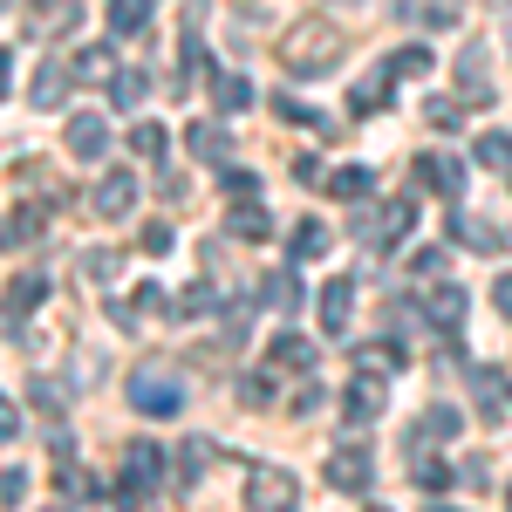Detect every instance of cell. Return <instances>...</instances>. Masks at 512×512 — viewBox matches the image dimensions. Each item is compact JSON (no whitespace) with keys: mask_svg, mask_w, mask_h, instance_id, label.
<instances>
[{"mask_svg":"<svg viewBox=\"0 0 512 512\" xmlns=\"http://www.w3.org/2000/svg\"><path fill=\"white\" fill-rule=\"evenodd\" d=\"M342 48H349V35H342L335 21H301L294 35L280 41V69H287V76H301V82L328 76V69L342 62Z\"/></svg>","mask_w":512,"mask_h":512,"instance_id":"6da1fadb","label":"cell"},{"mask_svg":"<svg viewBox=\"0 0 512 512\" xmlns=\"http://www.w3.org/2000/svg\"><path fill=\"white\" fill-rule=\"evenodd\" d=\"M130 410L144 417H178L185 410V376L171 362H137L130 369Z\"/></svg>","mask_w":512,"mask_h":512,"instance_id":"7a4b0ae2","label":"cell"},{"mask_svg":"<svg viewBox=\"0 0 512 512\" xmlns=\"http://www.w3.org/2000/svg\"><path fill=\"white\" fill-rule=\"evenodd\" d=\"M158 444H151V437H137V444H130V451H123V485H117V506L123 512H137L144 506V492H151V485H158Z\"/></svg>","mask_w":512,"mask_h":512,"instance_id":"3957f363","label":"cell"},{"mask_svg":"<svg viewBox=\"0 0 512 512\" xmlns=\"http://www.w3.org/2000/svg\"><path fill=\"white\" fill-rule=\"evenodd\" d=\"M246 506L253 512H294L301 506V485H294V472H280V465H253L246 472Z\"/></svg>","mask_w":512,"mask_h":512,"instance_id":"277c9868","label":"cell"},{"mask_svg":"<svg viewBox=\"0 0 512 512\" xmlns=\"http://www.w3.org/2000/svg\"><path fill=\"white\" fill-rule=\"evenodd\" d=\"M383 403H390L383 376H376V369H355V376H349V390H342V410H349V424H355V431H369V424L383 417Z\"/></svg>","mask_w":512,"mask_h":512,"instance_id":"5b68a950","label":"cell"},{"mask_svg":"<svg viewBox=\"0 0 512 512\" xmlns=\"http://www.w3.org/2000/svg\"><path fill=\"white\" fill-rule=\"evenodd\" d=\"M465 383H472V403H478V417H485V424H506V410H512V390H506V376H499L492 362H465Z\"/></svg>","mask_w":512,"mask_h":512,"instance_id":"8992f818","label":"cell"},{"mask_svg":"<svg viewBox=\"0 0 512 512\" xmlns=\"http://www.w3.org/2000/svg\"><path fill=\"white\" fill-rule=\"evenodd\" d=\"M492 76H485V41H465L458 48V103L465 110H492Z\"/></svg>","mask_w":512,"mask_h":512,"instance_id":"52a82bcc","label":"cell"},{"mask_svg":"<svg viewBox=\"0 0 512 512\" xmlns=\"http://www.w3.org/2000/svg\"><path fill=\"white\" fill-rule=\"evenodd\" d=\"M355 233L369 239V246H390V239L403 233H417V198H390L376 219H355Z\"/></svg>","mask_w":512,"mask_h":512,"instance_id":"ba28073f","label":"cell"},{"mask_svg":"<svg viewBox=\"0 0 512 512\" xmlns=\"http://www.w3.org/2000/svg\"><path fill=\"white\" fill-rule=\"evenodd\" d=\"M62 144H69V158H76V164H96L103 151H110V123L96 117V110H76L69 130H62Z\"/></svg>","mask_w":512,"mask_h":512,"instance_id":"9c48e42d","label":"cell"},{"mask_svg":"<svg viewBox=\"0 0 512 512\" xmlns=\"http://www.w3.org/2000/svg\"><path fill=\"white\" fill-rule=\"evenodd\" d=\"M465 308H472L465 287H458V280H437L431 301H424V321H431L437 335H458V328H465Z\"/></svg>","mask_w":512,"mask_h":512,"instance_id":"30bf717a","label":"cell"},{"mask_svg":"<svg viewBox=\"0 0 512 512\" xmlns=\"http://www.w3.org/2000/svg\"><path fill=\"white\" fill-rule=\"evenodd\" d=\"M369 451H362V444H342V451H335V458H328V485H335V492H369Z\"/></svg>","mask_w":512,"mask_h":512,"instance_id":"8fae6325","label":"cell"},{"mask_svg":"<svg viewBox=\"0 0 512 512\" xmlns=\"http://www.w3.org/2000/svg\"><path fill=\"white\" fill-rule=\"evenodd\" d=\"M130 198H137V178L130 171H103V185L89 192V205H96V219H123Z\"/></svg>","mask_w":512,"mask_h":512,"instance_id":"7c38bea8","label":"cell"},{"mask_svg":"<svg viewBox=\"0 0 512 512\" xmlns=\"http://www.w3.org/2000/svg\"><path fill=\"white\" fill-rule=\"evenodd\" d=\"M260 294H267V308H274V315H301V308H308V287H301V274H294V267H274Z\"/></svg>","mask_w":512,"mask_h":512,"instance_id":"4fadbf2b","label":"cell"},{"mask_svg":"<svg viewBox=\"0 0 512 512\" xmlns=\"http://www.w3.org/2000/svg\"><path fill=\"white\" fill-rule=\"evenodd\" d=\"M280 376H315V342L308 335H274V349H267Z\"/></svg>","mask_w":512,"mask_h":512,"instance_id":"5bb4252c","label":"cell"},{"mask_svg":"<svg viewBox=\"0 0 512 512\" xmlns=\"http://www.w3.org/2000/svg\"><path fill=\"white\" fill-rule=\"evenodd\" d=\"M417 178H424V185H437L451 205L465 198V164H458V158H437V151H424V158H417Z\"/></svg>","mask_w":512,"mask_h":512,"instance_id":"9a60e30c","label":"cell"},{"mask_svg":"<svg viewBox=\"0 0 512 512\" xmlns=\"http://www.w3.org/2000/svg\"><path fill=\"white\" fill-rule=\"evenodd\" d=\"M349 315H355V280H328L321 287V328L328 335H349Z\"/></svg>","mask_w":512,"mask_h":512,"instance_id":"2e32d148","label":"cell"},{"mask_svg":"<svg viewBox=\"0 0 512 512\" xmlns=\"http://www.w3.org/2000/svg\"><path fill=\"white\" fill-rule=\"evenodd\" d=\"M403 7V21H417V28H458V7L465 0H396Z\"/></svg>","mask_w":512,"mask_h":512,"instance_id":"e0dca14e","label":"cell"},{"mask_svg":"<svg viewBox=\"0 0 512 512\" xmlns=\"http://www.w3.org/2000/svg\"><path fill=\"white\" fill-rule=\"evenodd\" d=\"M28 96H35V110H62V96H69V69H62V62H41Z\"/></svg>","mask_w":512,"mask_h":512,"instance_id":"ac0fdd59","label":"cell"},{"mask_svg":"<svg viewBox=\"0 0 512 512\" xmlns=\"http://www.w3.org/2000/svg\"><path fill=\"white\" fill-rule=\"evenodd\" d=\"M185 151H192L198 164H226V130H219V123H192V130H185Z\"/></svg>","mask_w":512,"mask_h":512,"instance_id":"d6986e66","label":"cell"},{"mask_svg":"<svg viewBox=\"0 0 512 512\" xmlns=\"http://www.w3.org/2000/svg\"><path fill=\"white\" fill-rule=\"evenodd\" d=\"M226 226H233L239 239H267V233H274V219H267L260 198H233V219H226Z\"/></svg>","mask_w":512,"mask_h":512,"instance_id":"ffe728a7","label":"cell"},{"mask_svg":"<svg viewBox=\"0 0 512 512\" xmlns=\"http://www.w3.org/2000/svg\"><path fill=\"white\" fill-rule=\"evenodd\" d=\"M76 82L110 89V82H117V55H110V48H82V55H76Z\"/></svg>","mask_w":512,"mask_h":512,"instance_id":"44dd1931","label":"cell"},{"mask_svg":"<svg viewBox=\"0 0 512 512\" xmlns=\"http://www.w3.org/2000/svg\"><path fill=\"white\" fill-rule=\"evenodd\" d=\"M212 103H219L226 117H233V110H253V82L233 76V69H219V76H212Z\"/></svg>","mask_w":512,"mask_h":512,"instance_id":"7402d4cb","label":"cell"},{"mask_svg":"<svg viewBox=\"0 0 512 512\" xmlns=\"http://www.w3.org/2000/svg\"><path fill=\"white\" fill-rule=\"evenodd\" d=\"M41 294H48V280H41V274H14V280H7V315H14V321H28Z\"/></svg>","mask_w":512,"mask_h":512,"instance_id":"603a6c76","label":"cell"},{"mask_svg":"<svg viewBox=\"0 0 512 512\" xmlns=\"http://www.w3.org/2000/svg\"><path fill=\"white\" fill-rule=\"evenodd\" d=\"M205 76H212V62H205V41L185 35V48H178V96H185V89H198Z\"/></svg>","mask_w":512,"mask_h":512,"instance_id":"cb8c5ba5","label":"cell"},{"mask_svg":"<svg viewBox=\"0 0 512 512\" xmlns=\"http://www.w3.org/2000/svg\"><path fill=\"white\" fill-rule=\"evenodd\" d=\"M478 164L506 178L512 171V130H485V137H478Z\"/></svg>","mask_w":512,"mask_h":512,"instance_id":"d4e9b609","label":"cell"},{"mask_svg":"<svg viewBox=\"0 0 512 512\" xmlns=\"http://www.w3.org/2000/svg\"><path fill=\"white\" fill-rule=\"evenodd\" d=\"M287 246H294V260H321V253H328V226H321V219H301V226L287 233Z\"/></svg>","mask_w":512,"mask_h":512,"instance_id":"484cf974","label":"cell"},{"mask_svg":"<svg viewBox=\"0 0 512 512\" xmlns=\"http://www.w3.org/2000/svg\"><path fill=\"white\" fill-rule=\"evenodd\" d=\"M328 192H335V198H355V205H362V198L376 192V178H369V171H362V164H342V171H335V178H328Z\"/></svg>","mask_w":512,"mask_h":512,"instance_id":"4316f807","label":"cell"},{"mask_svg":"<svg viewBox=\"0 0 512 512\" xmlns=\"http://www.w3.org/2000/svg\"><path fill=\"white\" fill-rule=\"evenodd\" d=\"M171 315H178V321H205V315H212V280H192V287L171 301Z\"/></svg>","mask_w":512,"mask_h":512,"instance_id":"83f0119b","label":"cell"},{"mask_svg":"<svg viewBox=\"0 0 512 512\" xmlns=\"http://www.w3.org/2000/svg\"><path fill=\"white\" fill-rule=\"evenodd\" d=\"M383 69H390V76H410V82H424V76H431V48H417V41H410V48H396V55L383 62Z\"/></svg>","mask_w":512,"mask_h":512,"instance_id":"f1b7e54d","label":"cell"},{"mask_svg":"<svg viewBox=\"0 0 512 512\" xmlns=\"http://www.w3.org/2000/svg\"><path fill=\"white\" fill-rule=\"evenodd\" d=\"M144 21H151V0H110V28L117 35H144Z\"/></svg>","mask_w":512,"mask_h":512,"instance_id":"f546056e","label":"cell"},{"mask_svg":"<svg viewBox=\"0 0 512 512\" xmlns=\"http://www.w3.org/2000/svg\"><path fill=\"white\" fill-rule=\"evenodd\" d=\"M130 151H137L144 164H164V151H171V137H164L158 123H137V130H130Z\"/></svg>","mask_w":512,"mask_h":512,"instance_id":"4dcf8cb0","label":"cell"},{"mask_svg":"<svg viewBox=\"0 0 512 512\" xmlns=\"http://www.w3.org/2000/svg\"><path fill=\"white\" fill-rule=\"evenodd\" d=\"M144 96H151V82L137 76V69H117V82H110V103H117V110H137Z\"/></svg>","mask_w":512,"mask_h":512,"instance_id":"1f68e13d","label":"cell"},{"mask_svg":"<svg viewBox=\"0 0 512 512\" xmlns=\"http://www.w3.org/2000/svg\"><path fill=\"white\" fill-rule=\"evenodd\" d=\"M451 233L465 239V246H478V253H492V246H499V233H492L485 219H472V212H451Z\"/></svg>","mask_w":512,"mask_h":512,"instance_id":"d6a6232c","label":"cell"},{"mask_svg":"<svg viewBox=\"0 0 512 512\" xmlns=\"http://www.w3.org/2000/svg\"><path fill=\"white\" fill-rule=\"evenodd\" d=\"M383 103H390V69H383V76H369L362 82V89H355V117H376V110H383Z\"/></svg>","mask_w":512,"mask_h":512,"instance_id":"836d02e7","label":"cell"},{"mask_svg":"<svg viewBox=\"0 0 512 512\" xmlns=\"http://www.w3.org/2000/svg\"><path fill=\"white\" fill-rule=\"evenodd\" d=\"M28 396H35V410H41V417H62V410H69L62 383H48V376H35V390H28Z\"/></svg>","mask_w":512,"mask_h":512,"instance_id":"e575fe53","label":"cell"},{"mask_svg":"<svg viewBox=\"0 0 512 512\" xmlns=\"http://www.w3.org/2000/svg\"><path fill=\"white\" fill-rule=\"evenodd\" d=\"M239 403L267 410V403H274V376H239Z\"/></svg>","mask_w":512,"mask_h":512,"instance_id":"d590c367","label":"cell"},{"mask_svg":"<svg viewBox=\"0 0 512 512\" xmlns=\"http://www.w3.org/2000/svg\"><path fill=\"white\" fill-rule=\"evenodd\" d=\"M62 499H96V478L82 465H62Z\"/></svg>","mask_w":512,"mask_h":512,"instance_id":"8d00e7d4","label":"cell"},{"mask_svg":"<svg viewBox=\"0 0 512 512\" xmlns=\"http://www.w3.org/2000/svg\"><path fill=\"white\" fill-rule=\"evenodd\" d=\"M274 117H280V123H308V130H315V123H321L315 110L301 103V96H274Z\"/></svg>","mask_w":512,"mask_h":512,"instance_id":"74e56055","label":"cell"},{"mask_svg":"<svg viewBox=\"0 0 512 512\" xmlns=\"http://www.w3.org/2000/svg\"><path fill=\"white\" fill-rule=\"evenodd\" d=\"M21 499H28V472L7 465V472H0V506H21Z\"/></svg>","mask_w":512,"mask_h":512,"instance_id":"f35d334b","label":"cell"},{"mask_svg":"<svg viewBox=\"0 0 512 512\" xmlns=\"http://www.w3.org/2000/svg\"><path fill=\"white\" fill-rule=\"evenodd\" d=\"M355 362H362V369H376V376H390V369H403V362H396V349H383V342H369V349L355 355Z\"/></svg>","mask_w":512,"mask_h":512,"instance_id":"ab89813d","label":"cell"},{"mask_svg":"<svg viewBox=\"0 0 512 512\" xmlns=\"http://www.w3.org/2000/svg\"><path fill=\"white\" fill-rule=\"evenodd\" d=\"M431 123H437V130H458V123H465V103H451V96H431Z\"/></svg>","mask_w":512,"mask_h":512,"instance_id":"60d3db41","label":"cell"},{"mask_svg":"<svg viewBox=\"0 0 512 512\" xmlns=\"http://www.w3.org/2000/svg\"><path fill=\"white\" fill-rule=\"evenodd\" d=\"M287 410H301V417L321 410V383H315V376H301V390H287Z\"/></svg>","mask_w":512,"mask_h":512,"instance_id":"b9f144b4","label":"cell"},{"mask_svg":"<svg viewBox=\"0 0 512 512\" xmlns=\"http://www.w3.org/2000/svg\"><path fill=\"white\" fill-rule=\"evenodd\" d=\"M417 280H444V253L437 246H417V267H410Z\"/></svg>","mask_w":512,"mask_h":512,"instance_id":"7bdbcfd3","label":"cell"},{"mask_svg":"<svg viewBox=\"0 0 512 512\" xmlns=\"http://www.w3.org/2000/svg\"><path fill=\"white\" fill-rule=\"evenodd\" d=\"M14 437H21V403L0 396V444H14Z\"/></svg>","mask_w":512,"mask_h":512,"instance_id":"ee69618b","label":"cell"},{"mask_svg":"<svg viewBox=\"0 0 512 512\" xmlns=\"http://www.w3.org/2000/svg\"><path fill=\"white\" fill-rule=\"evenodd\" d=\"M226 192H233V198H260V178H253V171H233V164H226Z\"/></svg>","mask_w":512,"mask_h":512,"instance_id":"f6af8a7d","label":"cell"},{"mask_svg":"<svg viewBox=\"0 0 512 512\" xmlns=\"http://www.w3.org/2000/svg\"><path fill=\"white\" fill-rule=\"evenodd\" d=\"M117 267H123V260L110 253V246H96V253H89V274H96V280H117Z\"/></svg>","mask_w":512,"mask_h":512,"instance_id":"bcb514c9","label":"cell"},{"mask_svg":"<svg viewBox=\"0 0 512 512\" xmlns=\"http://www.w3.org/2000/svg\"><path fill=\"white\" fill-rule=\"evenodd\" d=\"M144 253H151V260L171 253V226H144Z\"/></svg>","mask_w":512,"mask_h":512,"instance_id":"7dc6e473","label":"cell"},{"mask_svg":"<svg viewBox=\"0 0 512 512\" xmlns=\"http://www.w3.org/2000/svg\"><path fill=\"white\" fill-rule=\"evenodd\" d=\"M465 485L485 492V485H492V465H485V458H465Z\"/></svg>","mask_w":512,"mask_h":512,"instance_id":"c3c4849f","label":"cell"},{"mask_svg":"<svg viewBox=\"0 0 512 512\" xmlns=\"http://www.w3.org/2000/svg\"><path fill=\"white\" fill-rule=\"evenodd\" d=\"M492 301H499V315L512 321V274H499V280H492Z\"/></svg>","mask_w":512,"mask_h":512,"instance_id":"681fc988","label":"cell"},{"mask_svg":"<svg viewBox=\"0 0 512 512\" xmlns=\"http://www.w3.org/2000/svg\"><path fill=\"white\" fill-rule=\"evenodd\" d=\"M7 69H14V62H7V48H0V96H7Z\"/></svg>","mask_w":512,"mask_h":512,"instance_id":"f907efd6","label":"cell"},{"mask_svg":"<svg viewBox=\"0 0 512 512\" xmlns=\"http://www.w3.org/2000/svg\"><path fill=\"white\" fill-rule=\"evenodd\" d=\"M506 512H512V485H506Z\"/></svg>","mask_w":512,"mask_h":512,"instance_id":"816d5d0a","label":"cell"},{"mask_svg":"<svg viewBox=\"0 0 512 512\" xmlns=\"http://www.w3.org/2000/svg\"><path fill=\"white\" fill-rule=\"evenodd\" d=\"M369 512H390V506H369Z\"/></svg>","mask_w":512,"mask_h":512,"instance_id":"f5cc1de1","label":"cell"},{"mask_svg":"<svg viewBox=\"0 0 512 512\" xmlns=\"http://www.w3.org/2000/svg\"><path fill=\"white\" fill-rule=\"evenodd\" d=\"M506 185H512V171H506Z\"/></svg>","mask_w":512,"mask_h":512,"instance_id":"db71d44e","label":"cell"},{"mask_svg":"<svg viewBox=\"0 0 512 512\" xmlns=\"http://www.w3.org/2000/svg\"><path fill=\"white\" fill-rule=\"evenodd\" d=\"M499 7H506V0H499Z\"/></svg>","mask_w":512,"mask_h":512,"instance_id":"11a10c76","label":"cell"},{"mask_svg":"<svg viewBox=\"0 0 512 512\" xmlns=\"http://www.w3.org/2000/svg\"><path fill=\"white\" fill-rule=\"evenodd\" d=\"M41 7H48V0H41Z\"/></svg>","mask_w":512,"mask_h":512,"instance_id":"9f6ffc18","label":"cell"}]
</instances>
